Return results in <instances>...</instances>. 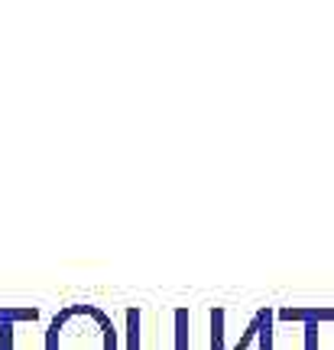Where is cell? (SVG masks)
Returning a JSON list of instances; mask_svg holds the SVG:
<instances>
[{"mask_svg": "<svg viewBox=\"0 0 334 350\" xmlns=\"http://www.w3.org/2000/svg\"><path fill=\"white\" fill-rule=\"evenodd\" d=\"M257 334H260L263 350H270V312H260V314H257Z\"/></svg>", "mask_w": 334, "mask_h": 350, "instance_id": "obj_1", "label": "cell"}]
</instances>
